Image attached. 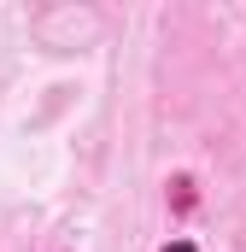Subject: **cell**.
<instances>
[{
    "label": "cell",
    "instance_id": "6da1fadb",
    "mask_svg": "<svg viewBox=\"0 0 246 252\" xmlns=\"http://www.w3.org/2000/svg\"><path fill=\"white\" fill-rule=\"evenodd\" d=\"M164 252H193V247H187V241H176V247H164Z\"/></svg>",
    "mask_w": 246,
    "mask_h": 252
}]
</instances>
